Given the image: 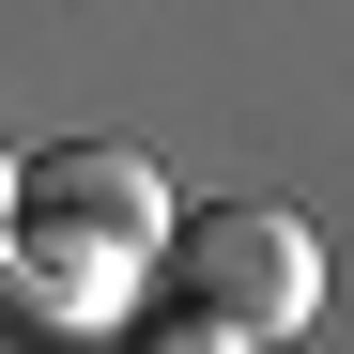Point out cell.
Listing matches in <instances>:
<instances>
[{"instance_id":"obj_1","label":"cell","mask_w":354,"mask_h":354,"mask_svg":"<svg viewBox=\"0 0 354 354\" xmlns=\"http://www.w3.org/2000/svg\"><path fill=\"white\" fill-rule=\"evenodd\" d=\"M154 231H169V185L139 154H31L16 201H0V247L31 262L46 308H124L139 262H154Z\"/></svg>"},{"instance_id":"obj_2","label":"cell","mask_w":354,"mask_h":354,"mask_svg":"<svg viewBox=\"0 0 354 354\" xmlns=\"http://www.w3.org/2000/svg\"><path fill=\"white\" fill-rule=\"evenodd\" d=\"M154 262H169L185 339H216V354L292 339V324H308V292H324L308 216H277V201H201V216H169V231H154Z\"/></svg>"},{"instance_id":"obj_3","label":"cell","mask_w":354,"mask_h":354,"mask_svg":"<svg viewBox=\"0 0 354 354\" xmlns=\"http://www.w3.org/2000/svg\"><path fill=\"white\" fill-rule=\"evenodd\" d=\"M0 201H16V154H0Z\"/></svg>"}]
</instances>
